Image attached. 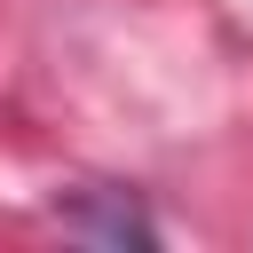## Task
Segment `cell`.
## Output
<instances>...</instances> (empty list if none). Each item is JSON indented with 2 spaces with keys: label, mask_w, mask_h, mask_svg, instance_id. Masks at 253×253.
I'll return each mask as SVG.
<instances>
[{
  "label": "cell",
  "mask_w": 253,
  "mask_h": 253,
  "mask_svg": "<svg viewBox=\"0 0 253 253\" xmlns=\"http://www.w3.org/2000/svg\"><path fill=\"white\" fill-rule=\"evenodd\" d=\"M63 221H71L79 237H103V245H126V237H134V245H150V221L134 213V198H126V190H111V206H103V213L63 206Z\"/></svg>",
  "instance_id": "obj_1"
}]
</instances>
